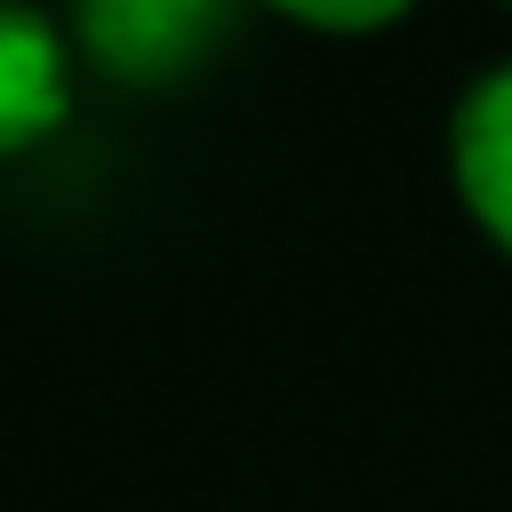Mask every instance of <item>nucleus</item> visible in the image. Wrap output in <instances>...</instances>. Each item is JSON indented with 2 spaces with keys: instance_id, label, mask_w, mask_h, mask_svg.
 Returning a JSON list of instances; mask_svg holds the SVG:
<instances>
[{
  "instance_id": "obj_1",
  "label": "nucleus",
  "mask_w": 512,
  "mask_h": 512,
  "mask_svg": "<svg viewBox=\"0 0 512 512\" xmlns=\"http://www.w3.org/2000/svg\"><path fill=\"white\" fill-rule=\"evenodd\" d=\"M224 16H232V0H80L72 32H80L88 64H104L112 80L160 88L216 48Z\"/></svg>"
},
{
  "instance_id": "obj_3",
  "label": "nucleus",
  "mask_w": 512,
  "mask_h": 512,
  "mask_svg": "<svg viewBox=\"0 0 512 512\" xmlns=\"http://www.w3.org/2000/svg\"><path fill=\"white\" fill-rule=\"evenodd\" d=\"M448 168H456L472 224L512 256V64H488L464 88V104L448 120Z\"/></svg>"
},
{
  "instance_id": "obj_4",
  "label": "nucleus",
  "mask_w": 512,
  "mask_h": 512,
  "mask_svg": "<svg viewBox=\"0 0 512 512\" xmlns=\"http://www.w3.org/2000/svg\"><path fill=\"white\" fill-rule=\"evenodd\" d=\"M264 8H280L312 32H376V24L408 16V0H264Z\"/></svg>"
},
{
  "instance_id": "obj_2",
  "label": "nucleus",
  "mask_w": 512,
  "mask_h": 512,
  "mask_svg": "<svg viewBox=\"0 0 512 512\" xmlns=\"http://www.w3.org/2000/svg\"><path fill=\"white\" fill-rule=\"evenodd\" d=\"M64 120H72V40L32 0H0V160L48 144Z\"/></svg>"
}]
</instances>
